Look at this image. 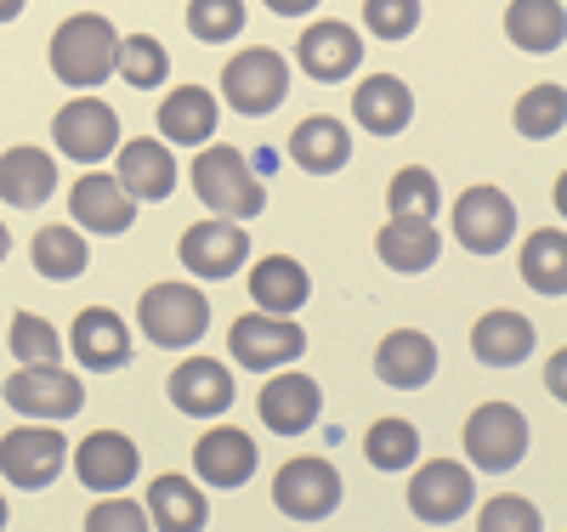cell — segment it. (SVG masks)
<instances>
[{"label": "cell", "mask_w": 567, "mask_h": 532, "mask_svg": "<svg viewBox=\"0 0 567 532\" xmlns=\"http://www.w3.org/2000/svg\"><path fill=\"white\" fill-rule=\"evenodd\" d=\"M194 192L216 221H239V227L250 216H261V205H267V187L250 170V159L239 148H216V142H205L194 159Z\"/></svg>", "instance_id": "1"}, {"label": "cell", "mask_w": 567, "mask_h": 532, "mask_svg": "<svg viewBox=\"0 0 567 532\" xmlns=\"http://www.w3.org/2000/svg\"><path fill=\"white\" fill-rule=\"evenodd\" d=\"M114 52H120V34L103 12H74L69 23H58L52 34V74L74 91H91L114 74Z\"/></svg>", "instance_id": "2"}, {"label": "cell", "mask_w": 567, "mask_h": 532, "mask_svg": "<svg viewBox=\"0 0 567 532\" xmlns=\"http://www.w3.org/2000/svg\"><path fill=\"white\" fill-rule=\"evenodd\" d=\"M136 323L154 346L165 352H182V346H199L205 328H210V301L199 295L194 283L182 278H165V283H148L136 301Z\"/></svg>", "instance_id": "3"}, {"label": "cell", "mask_w": 567, "mask_h": 532, "mask_svg": "<svg viewBox=\"0 0 567 532\" xmlns=\"http://www.w3.org/2000/svg\"><path fill=\"white\" fill-rule=\"evenodd\" d=\"M221 96H227L233 114L267 119L284 96H290V63H284L272 45H245V52L227 58V69H221Z\"/></svg>", "instance_id": "4"}, {"label": "cell", "mask_w": 567, "mask_h": 532, "mask_svg": "<svg viewBox=\"0 0 567 532\" xmlns=\"http://www.w3.org/2000/svg\"><path fill=\"white\" fill-rule=\"evenodd\" d=\"M69 465V442L58 437V425H18L0 437V476L23 493L52 488Z\"/></svg>", "instance_id": "5"}, {"label": "cell", "mask_w": 567, "mask_h": 532, "mask_svg": "<svg viewBox=\"0 0 567 532\" xmlns=\"http://www.w3.org/2000/svg\"><path fill=\"white\" fill-rule=\"evenodd\" d=\"M528 453V419L523 408H511V403H483V408H471L465 419V459L477 465V470H511V465H523Z\"/></svg>", "instance_id": "6"}, {"label": "cell", "mask_w": 567, "mask_h": 532, "mask_svg": "<svg viewBox=\"0 0 567 532\" xmlns=\"http://www.w3.org/2000/svg\"><path fill=\"white\" fill-rule=\"evenodd\" d=\"M511 232H516V205L505 187L477 181L454 199V238L471 255H499L511 244Z\"/></svg>", "instance_id": "7"}, {"label": "cell", "mask_w": 567, "mask_h": 532, "mask_svg": "<svg viewBox=\"0 0 567 532\" xmlns=\"http://www.w3.org/2000/svg\"><path fill=\"white\" fill-rule=\"evenodd\" d=\"M227 352L239 368H256V374H272L284 363H296L307 352V334L296 317H267V312H245L239 323L227 328Z\"/></svg>", "instance_id": "8"}, {"label": "cell", "mask_w": 567, "mask_h": 532, "mask_svg": "<svg viewBox=\"0 0 567 532\" xmlns=\"http://www.w3.org/2000/svg\"><path fill=\"white\" fill-rule=\"evenodd\" d=\"M272 504L290 515V521H323L329 510L341 504V470L329 465V459H318V453H301L290 465H278Z\"/></svg>", "instance_id": "9"}, {"label": "cell", "mask_w": 567, "mask_h": 532, "mask_svg": "<svg viewBox=\"0 0 567 532\" xmlns=\"http://www.w3.org/2000/svg\"><path fill=\"white\" fill-rule=\"evenodd\" d=\"M52 136H58V154H69L74 165H103L120 148V114L97 96H74V103L58 108Z\"/></svg>", "instance_id": "10"}, {"label": "cell", "mask_w": 567, "mask_h": 532, "mask_svg": "<svg viewBox=\"0 0 567 532\" xmlns=\"http://www.w3.org/2000/svg\"><path fill=\"white\" fill-rule=\"evenodd\" d=\"M471 499H477V481H471V470L460 459H425L409 481V510L420 521H460L471 510Z\"/></svg>", "instance_id": "11"}, {"label": "cell", "mask_w": 567, "mask_h": 532, "mask_svg": "<svg viewBox=\"0 0 567 532\" xmlns=\"http://www.w3.org/2000/svg\"><path fill=\"white\" fill-rule=\"evenodd\" d=\"M182 267L187 272H194V278H233V272H239L245 261H250V232L239 227V221H194V227H187L182 232Z\"/></svg>", "instance_id": "12"}, {"label": "cell", "mask_w": 567, "mask_h": 532, "mask_svg": "<svg viewBox=\"0 0 567 532\" xmlns=\"http://www.w3.org/2000/svg\"><path fill=\"white\" fill-rule=\"evenodd\" d=\"M7 403L18 408V414H29V419H52V425H63V419H74L80 408H85V385L74 379V374H63V368H18L12 379H7Z\"/></svg>", "instance_id": "13"}, {"label": "cell", "mask_w": 567, "mask_h": 532, "mask_svg": "<svg viewBox=\"0 0 567 532\" xmlns=\"http://www.w3.org/2000/svg\"><path fill=\"white\" fill-rule=\"evenodd\" d=\"M296 63L307 69V80L336 85V80L358 74V63H363V34H358L352 23H336V18L307 23L301 40H296Z\"/></svg>", "instance_id": "14"}, {"label": "cell", "mask_w": 567, "mask_h": 532, "mask_svg": "<svg viewBox=\"0 0 567 532\" xmlns=\"http://www.w3.org/2000/svg\"><path fill=\"white\" fill-rule=\"evenodd\" d=\"M114 154H120V165L109 176L125 187L131 205H159V199H171V192H176V159H171L165 142L136 136V142H120Z\"/></svg>", "instance_id": "15"}, {"label": "cell", "mask_w": 567, "mask_h": 532, "mask_svg": "<svg viewBox=\"0 0 567 532\" xmlns=\"http://www.w3.org/2000/svg\"><path fill=\"white\" fill-rule=\"evenodd\" d=\"M256 408H261V425L272 430V437H307V430L318 425V414H323V397H318V379L284 368L261 385Z\"/></svg>", "instance_id": "16"}, {"label": "cell", "mask_w": 567, "mask_h": 532, "mask_svg": "<svg viewBox=\"0 0 567 532\" xmlns=\"http://www.w3.org/2000/svg\"><path fill=\"white\" fill-rule=\"evenodd\" d=\"M256 465H261V448L250 442V430H239V425L205 430L199 448H194V470H199L205 488H245V481L256 476Z\"/></svg>", "instance_id": "17"}, {"label": "cell", "mask_w": 567, "mask_h": 532, "mask_svg": "<svg viewBox=\"0 0 567 532\" xmlns=\"http://www.w3.org/2000/svg\"><path fill=\"white\" fill-rule=\"evenodd\" d=\"M136 442L125 437V430H91V437L74 448V470H80V481L91 493H120V488H131L136 481Z\"/></svg>", "instance_id": "18"}, {"label": "cell", "mask_w": 567, "mask_h": 532, "mask_svg": "<svg viewBox=\"0 0 567 532\" xmlns=\"http://www.w3.org/2000/svg\"><path fill=\"white\" fill-rule=\"evenodd\" d=\"M69 216H74L85 232L120 238V232L136 221V205L125 199V187H120L109 170H85V176L69 187Z\"/></svg>", "instance_id": "19"}, {"label": "cell", "mask_w": 567, "mask_h": 532, "mask_svg": "<svg viewBox=\"0 0 567 532\" xmlns=\"http://www.w3.org/2000/svg\"><path fill=\"white\" fill-rule=\"evenodd\" d=\"M171 403L194 419H216L233 408V374L216 357H187L171 368Z\"/></svg>", "instance_id": "20"}, {"label": "cell", "mask_w": 567, "mask_h": 532, "mask_svg": "<svg viewBox=\"0 0 567 532\" xmlns=\"http://www.w3.org/2000/svg\"><path fill=\"white\" fill-rule=\"evenodd\" d=\"M69 352L85 363V368H97V374H114L131 363V334L125 323L109 312V306H85L69 328Z\"/></svg>", "instance_id": "21"}, {"label": "cell", "mask_w": 567, "mask_h": 532, "mask_svg": "<svg viewBox=\"0 0 567 532\" xmlns=\"http://www.w3.org/2000/svg\"><path fill=\"white\" fill-rule=\"evenodd\" d=\"M216 96L205 85H176L165 91V103H159V136H165V148L176 142V148H205V142L216 136Z\"/></svg>", "instance_id": "22"}, {"label": "cell", "mask_w": 567, "mask_h": 532, "mask_svg": "<svg viewBox=\"0 0 567 532\" xmlns=\"http://www.w3.org/2000/svg\"><path fill=\"white\" fill-rule=\"evenodd\" d=\"M58 192V159L45 148H7L0 154V199L12 210H40Z\"/></svg>", "instance_id": "23"}, {"label": "cell", "mask_w": 567, "mask_h": 532, "mask_svg": "<svg viewBox=\"0 0 567 532\" xmlns=\"http://www.w3.org/2000/svg\"><path fill=\"white\" fill-rule=\"evenodd\" d=\"M374 374H381L392 392H420V385L437 374V346H432V334H420V328H392L386 341L374 346Z\"/></svg>", "instance_id": "24"}, {"label": "cell", "mask_w": 567, "mask_h": 532, "mask_svg": "<svg viewBox=\"0 0 567 532\" xmlns=\"http://www.w3.org/2000/svg\"><path fill=\"white\" fill-rule=\"evenodd\" d=\"M352 114H358V125L369 136H398L414 119V91L398 74H369L352 91Z\"/></svg>", "instance_id": "25"}, {"label": "cell", "mask_w": 567, "mask_h": 532, "mask_svg": "<svg viewBox=\"0 0 567 532\" xmlns=\"http://www.w3.org/2000/svg\"><path fill=\"white\" fill-rule=\"evenodd\" d=\"M312 295V278L296 255H267L250 267V301L267 312V317H296Z\"/></svg>", "instance_id": "26"}, {"label": "cell", "mask_w": 567, "mask_h": 532, "mask_svg": "<svg viewBox=\"0 0 567 532\" xmlns=\"http://www.w3.org/2000/svg\"><path fill=\"white\" fill-rule=\"evenodd\" d=\"M290 159L312 176H336L347 159H352V131L336 119V114H307L296 131H290Z\"/></svg>", "instance_id": "27"}, {"label": "cell", "mask_w": 567, "mask_h": 532, "mask_svg": "<svg viewBox=\"0 0 567 532\" xmlns=\"http://www.w3.org/2000/svg\"><path fill=\"white\" fill-rule=\"evenodd\" d=\"M471 352H477V363H488V368H516L534 352V323L523 312H511V306L483 312L477 323H471Z\"/></svg>", "instance_id": "28"}, {"label": "cell", "mask_w": 567, "mask_h": 532, "mask_svg": "<svg viewBox=\"0 0 567 532\" xmlns=\"http://www.w3.org/2000/svg\"><path fill=\"white\" fill-rule=\"evenodd\" d=\"M148 521L159 532H205V521H210L205 488H194L187 476H154L148 481Z\"/></svg>", "instance_id": "29"}, {"label": "cell", "mask_w": 567, "mask_h": 532, "mask_svg": "<svg viewBox=\"0 0 567 532\" xmlns=\"http://www.w3.org/2000/svg\"><path fill=\"white\" fill-rule=\"evenodd\" d=\"M505 34H511V45H523V52H561V40H567L561 0H511Z\"/></svg>", "instance_id": "30"}, {"label": "cell", "mask_w": 567, "mask_h": 532, "mask_svg": "<svg viewBox=\"0 0 567 532\" xmlns=\"http://www.w3.org/2000/svg\"><path fill=\"white\" fill-rule=\"evenodd\" d=\"M374 250H381V261L392 272H425L443 255V238H437L432 221H386L374 232Z\"/></svg>", "instance_id": "31"}, {"label": "cell", "mask_w": 567, "mask_h": 532, "mask_svg": "<svg viewBox=\"0 0 567 532\" xmlns=\"http://www.w3.org/2000/svg\"><path fill=\"white\" fill-rule=\"evenodd\" d=\"M523 283L534 289V295H550V301L567 295V232L561 227L528 232V244H523Z\"/></svg>", "instance_id": "32"}, {"label": "cell", "mask_w": 567, "mask_h": 532, "mask_svg": "<svg viewBox=\"0 0 567 532\" xmlns=\"http://www.w3.org/2000/svg\"><path fill=\"white\" fill-rule=\"evenodd\" d=\"M29 255H34V272H40V278H58V283L80 278L85 261H91L80 227H40L34 244H29Z\"/></svg>", "instance_id": "33"}, {"label": "cell", "mask_w": 567, "mask_h": 532, "mask_svg": "<svg viewBox=\"0 0 567 532\" xmlns=\"http://www.w3.org/2000/svg\"><path fill=\"white\" fill-rule=\"evenodd\" d=\"M437 205H443V187H437V176L425 170V165H403V170L392 176V187H386L392 221H432Z\"/></svg>", "instance_id": "34"}, {"label": "cell", "mask_w": 567, "mask_h": 532, "mask_svg": "<svg viewBox=\"0 0 567 532\" xmlns=\"http://www.w3.org/2000/svg\"><path fill=\"white\" fill-rule=\"evenodd\" d=\"M114 74H120L125 85H136V91H154V85H165V74H171V52H165L154 34H125L120 52H114Z\"/></svg>", "instance_id": "35"}, {"label": "cell", "mask_w": 567, "mask_h": 532, "mask_svg": "<svg viewBox=\"0 0 567 532\" xmlns=\"http://www.w3.org/2000/svg\"><path fill=\"white\" fill-rule=\"evenodd\" d=\"M363 453L374 470H409L420 459V430L409 419H374L363 437Z\"/></svg>", "instance_id": "36"}, {"label": "cell", "mask_w": 567, "mask_h": 532, "mask_svg": "<svg viewBox=\"0 0 567 532\" xmlns=\"http://www.w3.org/2000/svg\"><path fill=\"white\" fill-rule=\"evenodd\" d=\"M7 341H12V357H18L23 368H58V357H63L58 328L45 323V317H34V312H18V317H12Z\"/></svg>", "instance_id": "37"}, {"label": "cell", "mask_w": 567, "mask_h": 532, "mask_svg": "<svg viewBox=\"0 0 567 532\" xmlns=\"http://www.w3.org/2000/svg\"><path fill=\"white\" fill-rule=\"evenodd\" d=\"M561 119H567V96H561V85H556V80H545V85H534V91L516 96V131H523L528 142L556 136V131H561Z\"/></svg>", "instance_id": "38"}, {"label": "cell", "mask_w": 567, "mask_h": 532, "mask_svg": "<svg viewBox=\"0 0 567 532\" xmlns=\"http://www.w3.org/2000/svg\"><path fill=\"white\" fill-rule=\"evenodd\" d=\"M187 29L199 40H233L245 29V0H187Z\"/></svg>", "instance_id": "39"}, {"label": "cell", "mask_w": 567, "mask_h": 532, "mask_svg": "<svg viewBox=\"0 0 567 532\" xmlns=\"http://www.w3.org/2000/svg\"><path fill=\"white\" fill-rule=\"evenodd\" d=\"M477 532H545V521H539L534 499H523V493H499V499L483 504Z\"/></svg>", "instance_id": "40"}, {"label": "cell", "mask_w": 567, "mask_h": 532, "mask_svg": "<svg viewBox=\"0 0 567 532\" xmlns=\"http://www.w3.org/2000/svg\"><path fill=\"white\" fill-rule=\"evenodd\" d=\"M363 23L374 40H403L420 23V0H363Z\"/></svg>", "instance_id": "41"}, {"label": "cell", "mask_w": 567, "mask_h": 532, "mask_svg": "<svg viewBox=\"0 0 567 532\" xmlns=\"http://www.w3.org/2000/svg\"><path fill=\"white\" fill-rule=\"evenodd\" d=\"M85 532H148V510H142L136 499H120V493H109V499H97V504H91V515H85Z\"/></svg>", "instance_id": "42"}, {"label": "cell", "mask_w": 567, "mask_h": 532, "mask_svg": "<svg viewBox=\"0 0 567 532\" xmlns=\"http://www.w3.org/2000/svg\"><path fill=\"white\" fill-rule=\"evenodd\" d=\"M267 7H272L278 18H307V12L318 7V0H267Z\"/></svg>", "instance_id": "43"}, {"label": "cell", "mask_w": 567, "mask_h": 532, "mask_svg": "<svg viewBox=\"0 0 567 532\" xmlns=\"http://www.w3.org/2000/svg\"><path fill=\"white\" fill-rule=\"evenodd\" d=\"M23 7H29V0H0V23H12Z\"/></svg>", "instance_id": "44"}, {"label": "cell", "mask_w": 567, "mask_h": 532, "mask_svg": "<svg viewBox=\"0 0 567 532\" xmlns=\"http://www.w3.org/2000/svg\"><path fill=\"white\" fill-rule=\"evenodd\" d=\"M7 250H12V232H7V221H0V261H7Z\"/></svg>", "instance_id": "45"}, {"label": "cell", "mask_w": 567, "mask_h": 532, "mask_svg": "<svg viewBox=\"0 0 567 532\" xmlns=\"http://www.w3.org/2000/svg\"><path fill=\"white\" fill-rule=\"evenodd\" d=\"M0 526H7V499H0Z\"/></svg>", "instance_id": "46"}]
</instances>
